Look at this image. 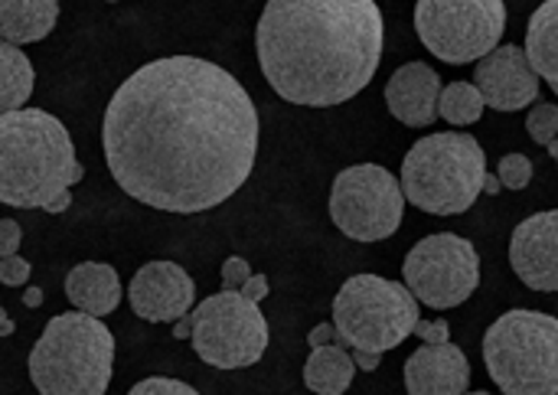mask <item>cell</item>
I'll use <instances>...</instances> for the list:
<instances>
[{"label":"cell","instance_id":"obj_1","mask_svg":"<svg viewBox=\"0 0 558 395\" xmlns=\"http://www.w3.org/2000/svg\"><path fill=\"white\" fill-rule=\"evenodd\" d=\"M258 137V111L242 82L196 56L131 72L101 121L114 183L163 213H206L235 196L255 167Z\"/></svg>","mask_w":558,"mask_h":395},{"label":"cell","instance_id":"obj_2","mask_svg":"<svg viewBox=\"0 0 558 395\" xmlns=\"http://www.w3.org/2000/svg\"><path fill=\"white\" fill-rule=\"evenodd\" d=\"M383 36L376 0H268L255 49L268 85L284 101L330 108L373 82Z\"/></svg>","mask_w":558,"mask_h":395},{"label":"cell","instance_id":"obj_3","mask_svg":"<svg viewBox=\"0 0 558 395\" xmlns=\"http://www.w3.org/2000/svg\"><path fill=\"white\" fill-rule=\"evenodd\" d=\"M82 180L72 137L59 118L43 108H13L0 115V203L43 210L59 190Z\"/></svg>","mask_w":558,"mask_h":395},{"label":"cell","instance_id":"obj_4","mask_svg":"<svg viewBox=\"0 0 558 395\" xmlns=\"http://www.w3.org/2000/svg\"><path fill=\"white\" fill-rule=\"evenodd\" d=\"M487 154L474 134L438 131L412 144L402 160V193L422 213L461 216L484 196Z\"/></svg>","mask_w":558,"mask_h":395},{"label":"cell","instance_id":"obj_5","mask_svg":"<svg viewBox=\"0 0 558 395\" xmlns=\"http://www.w3.org/2000/svg\"><path fill=\"white\" fill-rule=\"evenodd\" d=\"M114 337L85 311L59 314L29 350V380L43 395H101L111 386Z\"/></svg>","mask_w":558,"mask_h":395},{"label":"cell","instance_id":"obj_6","mask_svg":"<svg viewBox=\"0 0 558 395\" xmlns=\"http://www.w3.org/2000/svg\"><path fill=\"white\" fill-rule=\"evenodd\" d=\"M484 363L507 395H558V318L507 311L484 334Z\"/></svg>","mask_w":558,"mask_h":395},{"label":"cell","instance_id":"obj_7","mask_svg":"<svg viewBox=\"0 0 558 395\" xmlns=\"http://www.w3.org/2000/svg\"><path fill=\"white\" fill-rule=\"evenodd\" d=\"M418 298L405 282L379 275H353L333 298L337 344L350 350L389 354L415 334Z\"/></svg>","mask_w":558,"mask_h":395},{"label":"cell","instance_id":"obj_8","mask_svg":"<svg viewBox=\"0 0 558 395\" xmlns=\"http://www.w3.org/2000/svg\"><path fill=\"white\" fill-rule=\"evenodd\" d=\"M193 350L216 370L255 367L268 350V321L258 301L242 291L209 295L193 308Z\"/></svg>","mask_w":558,"mask_h":395},{"label":"cell","instance_id":"obj_9","mask_svg":"<svg viewBox=\"0 0 558 395\" xmlns=\"http://www.w3.org/2000/svg\"><path fill=\"white\" fill-rule=\"evenodd\" d=\"M507 29L504 0H418L415 33L422 46L451 65L484 59Z\"/></svg>","mask_w":558,"mask_h":395},{"label":"cell","instance_id":"obj_10","mask_svg":"<svg viewBox=\"0 0 558 395\" xmlns=\"http://www.w3.org/2000/svg\"><path fill=\"white\" fill-rule=\"evenodd\" d=\"M405 193L383 164H353L330 187V219L353 242H383L399 232Z\"/></svg>","mask_w":558,"mask_h":395},{"label":"cell","instance_id":"obj_11","mask_svg":"<svg viewBox=\"0 0 558 395\" xmlns=\"http://www.w3.org/2000/svg\"><path fill=\"white\" fill-rule=\"evenodd\" d=\"M402 282L425 308H461L481 285V255L471 239L435 232L412 246L402 265Z\"/></svg>","mask_w":558,"mask_h":395},{"label":"cell","instance_id":"obj_12","mask_svg":"<svg viewBox=\"0 0 558 395\" xmlns=\"http://www.w3.org/2000/svg\"><path fill=\"white\" fill-rule=\"evenodd\" d=\"M474 85L494 111H523L539 98V75L523 46H497L474 65Z\"/></svg>","mask_w":558,"mask_h":395},{"label":"cell","instance_id":"obj_13","mask_svg":"<svg viewBox=\"0 0 558 395\" xmlns=\"http://www.w3.org/2000/svg\"><path fill=\"white\" fill-rule=\"evenodd\" d=\"M131 311L150 324H177L196 304V285L177 262H147L128 285Z\"/></svg>","mask_w":558,"mask_h":395},{"label":"cell","instance_id":"obj_14","mask_svg":"<svg viewBox=\"0 0 558 395\" xmlns=\"http://www.w3.org/2000/svg\"><path fill=\"white\" fill-rule=\"evenodd\" d=\"M510 265L526 288L558 291V210L536 213L513 229Z\"/></svg>","mask_w":558,"mask_h":395},{"label":"cell","instance_id":"obj_15","mask_svg":"<svg viewBox=\"0 0 558 395\" xmlns=\"http://www.w3.org/2000/svg\"><path fill=\"white\" fill-rule=\"evenodd\" d=\"M405 390L412 395H461L471 390V363L461 347L422 344L405 360Z\"/></svg>","mask_w":558,"mask_h":395},{"label":"cell","instance_id":"obj_16","mask_svg":"<svg viewBox=\"0 0 558 395\" xmlns=\"http://www.w3.org/2000/svg\"><path fill=\"white\" fill-rule=\"evenodd\" d=\"M441 75L428 62H405L386 82V105L405 128H428L438 121Z\"/></svg>","mask_w":558,"mask_h":395},{"label":"cell","instance_id":"obj_17","mask_svg":"<svg viewBox=\"0 0 558 395\" xmlns=\"http://www.w3.org/2000/svg\"><path fill=\"white\" fill-rule=\"evenodd\" d=\"M65 298L75 311H85L92 318H105L121 304V282L111 265L101 262H82L65 275Z\"/></svg>","mask_w":558,"mask_h":395},{"label":"cell","instance_id":"obj_18","mask_svg":"<svg viewBox=\"0 0 558 395\" xmlns=\"http://www.w3.org/2000/svg\"><path fill=\"white\" fill-rule=\"evenodd\" d=\"M59 20L56 0H0V39L26 46L52 33Z\"/></svg>","mask_w":558,"mask_h":395},{"label":"cell","instance_id":"obj_19","mask_svg":"<svg viewBox=\"0 0 558 395\" xmlns=\"http://www.w3.org/2000/svg\"><path fill=\"white\" fill-rule=\"evenodd\" d=\"M356 380V363L350 347L343 344H324L311 347V357L304 363V383L317 395H343Z\"/></svg>","mask_w":558,"mask_h":395},{"label":"cell","instance_id":"obj_20","mask_svg":"<svg viewBox=\"0 0 558 395\" xmlns=\"http://www.w3.org/2000/svg\"><path fill=\"white\" fill-rule=\"evenodd\" d=\"M526 56L539 79L558 95V0H543L526 23Z\"/></svg>","mask_w":558,"mask_h":395},{"label":"cell","instance_id":"obj_21","mask_svg":"<svg viewBox=\"0 0 558 395\" xmlns=\"http://www.w3.org/2000/svg\"><path fill=\"white\" fill-rule=\"evenodd\" d=\"M36 75H33V62L26 59V52L16 43L0 39V115L23 108L26 98L33 95Z\"/></svg>","mask_w":558,"mask_h":395},{"label":"cell","instance_id":"obj_22","mask_svg":"<svg viewBox=\"0 0 558 395\" xmlns=\"http://www.w3.org/2000/svg\"><path fill=\"white\" fill-rule=\"evenodd\" d=\"M484 95L474 82H451L441 88V98H438V118H445L448 124L454 128H464V124H474L484 118Z\"/></svg>","mask_w":558,"mask_h":395},{"label":"cell","instance_id":"obj_23","mask_svg":"<svg viewBox=\"0 0 558 395\" xmlns=\"http://www.w3.org/2000/svg\"><path fill=\"white\" fill-rule=\"evenodd\" d=\"M526 131L536 144H549L558 134V105H549V101H536L526 115Z\"/></svg>","mask_w":558,"mask_h":395},{"label":"cell","instance_id":"obj_24","mask_svg":"<svg viewBox=\"0 0 558 395\" xmlns=\"http://www.w3.org/2000/svg\"><path fill=\"white\" fill-rule=\"evenodd\" d=\"M497 177H500L504 190H526L533 183V160L526 154H504Z\"/></svg>","mask_w":558,"mask_h":395},{"label":"cell","instance_id":"obj_25","mask_svg":"<svg viewBox=\"0 0 558 395\" xmlns=\"http://www.w3.org/2000/svg\"><path fill=\"white\" fill-rule=\"evenodd\" d=\"M134 395H196V390L190 383H180V380H167V376H150L144 383H137Z\"/></svg>","mask_w":558,"mask_h":395},{"label":"cell","instance_id":"obj_26","mask_svg":"<svg viewBox=\"0 0 558 395\" xmlns=\"http://www.w3.org/2000/svg\"><path fill=\"white\" fill-rule=\"evenodd\" d=\"M0 282L10 285V288L26 285V282H29V262L20 259L16 252H13V255H3V259H0Z\"/></svg>","mask_w":558,"mask_h":395},{"label":"cell","instance_id":"obj_27","mask_svg":"<svg viewBox=\"0 0 558 395\" xmlns=\"http://www.w3.org/2000/svg\"><path fill=\"white\" fill-rule=\"evenodd\" d=\"M252 275V265L245 262V259H239V255H232V259H226L222 262V288L226 291H239L242 285H245V278Z\"/></svg>","mask_w":558,"mask_h":395},{"label":"cell","instance_id":"obj_28","mask_svg":"<svg viewBox=\"0 0 558 395\" xmlns=\"http://www.w3.org/2000/svg\"><path fill=\"white\" fill-rule=\"evenodd\" d=\"M415 334L422 337V344H445V340H451V324L448 321H422L418 318Z\"/></svg>","mask_w":558,"mask_h":395},{"label":"cell","instance_id":"obj_29","mask_svg":"<svg viewBox=\"0 0 558 395\" xmlns=\"http://www.w3.org/2000/svg\"><path fill=\"white\" fill-rule=\"evenodd\" d=\"M23 242V229L16 219H0V259L3 255H13Z\"/></svg>","mask_w":558,"mask_h":395},{"label":"cell","instance_id":"obj_30","mask_svg":"<svg viewBox=\"0 0 558 395\" xmlns=\"http://www.w3.org/2000/svg\"><path fill=\"white\" fill-rule=\"evenodd\" d=\"M245 298H252V301H265L268 298V291H271V285H268V278L265 275H248L245 278V285L239 288Z\"/></svg>","mask_w":558,"mask_h":395},{"label":"cell","instance_id":"obj_31","mask_svg":"<svg viewBox=\"0 0 558 395\" xmlns=\"http://www.w3.org/2000/svg\"><path fill=\"white\" fill-rule=\"evenodd\" d=\"M333 340H337V327L333 324H317L311 331V337H307L311 347H324V344H333Z\"/></svg>","mask_w":558,"mask_h":395},{"label":"cell","instance_id":"obj_32","mask_svg":"<svg viewBox=\"0 0 558 395\" xmlns=\"http://www.w3.org/2000/svg\"><path fill=\"white\" fill-rule=\"evenodd\" d=\"M353 363H356V370H366V373H373L379 363H383V354H369V350H353Z\"/></svg>","mask_w":558,"mask_h":395},{"label":"cell","instance_id":"obj_33","mask_svg":"<svg viewBox=\"0 0 558 395\" xmlns=\"http://www.w3.org/2000/svg\"><path fill=\"white\" fill-rule=\"evenodd\" d=\"M69 206H72V187H69V190H59V193H56V196H52V200L43 206V210L56 216V213H65Z\"/></svg>","mask_w":558,"mask_h":395},{"label":"cell","instance_id":"obj_34","mask_svg":"<svg viewBox=\"0 0 558 395\" xmlns=\"http://www.w3.org/2000/svg\"><path fill=\"white\" fill-rule=\"evenodd\" d=\"M190 334H193V318L183 314V318L177 321V327H173V337H177V340H186Z\"/></svg>","mask_w":558,"mask_h":395},{"label":"cell","instance_id":"obj_35","mask_svg":"<svg viewBox=\"0 0 558 395\" xmlns=\"http://www.w3.org/2000/svg\"><path fill=\"white\" fill-rule=\"evenodd\" d=\"M500 190H504V183H500V177L487 170V177H484V193H487V196H497Z\"/></svg>","mask_w":558,"mask_h":395},{"label":"cell","instance_id":"obj_36","mask_svg":"<svg viewBox=\"0 0 558 395\" xmlns=\"http://www.w3.org/2000/svg\"><path fill=\"white\" fill-rule=\"evenodd\" d=\"M23 304H26V308H39V304H43V291H39V288H26Z\"/></svg>","mask_w":558,"mask_h":395},{"label":"cell","instance_id":"obj_37","mask_svg":"<svg viewBox=\"0 0 558 395\" xmlns=\"http://www.w3.org/2000/svg\"><path fill=\"white\" fill-rule=\"evenodd\" d=\"M13 331H16V327H13V321H10V318L3 314V308H0V337H10Z\"/></svg>","mask_w":558,"mask_h":395},{"label":"cell","instance_id":"obj_38","mask_svg":"<svg viewBox=\"0 0 558 395\" xmlns=\"http://www.w3.org/2000/svg\"><path fill=\"white\" fill-rule=\"evenodd\" d=\"M546 147H549L553 160H556V164H558V134H556V137H553V141H549V144H546Z\"/></svg>","mask_w":558,"mask_h":395},{"label":"cell","instance_id":"obj_39","mask_svg":"<svg viewBox=\"0 0 558 395\" xmlns=\"http://www.w3.org/2000/svg\"><path fill=\"white\" fill-rule=\"evenodd\" d=\"M108 3H118V0H108Z\"/></svg>","mask_w":558,"mask_h":395}]
</instances>
